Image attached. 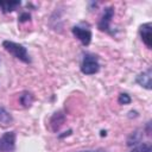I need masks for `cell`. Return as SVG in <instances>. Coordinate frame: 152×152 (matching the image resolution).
Wrapping results in <instances>:
<instances>
[{
    "label": "cell",
    "mask_w": 152,
    "mask_h": 152,
    "mask_svg": "<svg viewBox=\"0 0 152 152\" xmlns=\"http://www.w3.org/2000/svg\"><path fill=\"white\" fill-rule=\"evenodd\" d=\"M31 19V14L28 12H23L20 15H19V23H25V21H28Z\"/></svg>",
    "instance_id": "obj_14"
},
{
    "label": "cell",
    "mask_w": 152,
    "mask_h": 152,
    "mask_svg": "<svg viewBox=\"0 0 152 152\" xmlns=\"http://www.w3.org/2000/svg\"><path fill=\"white\" fill-rule=\"evenodd\" d=\"M33 101H34V96H33V94L30 93V91H23V93L20 94V96H19V102H20V104H21L24 108L31 107L32 103H33Z\"/></svg>",
    "instance_id": "obj_11"
},
{
    "label": "cell",
    "mask_w": 152,
    "mask_h": 152,
    "mask_svg": "<svg viewBox=\"0 0 152 152\" xmlns=\"http://www.w3.org/2000/svg\"><path fill=\"white\" fill-rule=\"evenodd\" d=\"M135 82L140 87H142L147 90H151V88H152V71H151V69H147L146 71L138 74L135 76Z\"/></svg>",
    "instance_id": "obj_7"
},
{
    "label": "cell",
    "mask_w": 152,
    "mask_h": 152,
    "mask_svg": "<svg viewBox=\"0 0 152 152\" xmlns=\"http://www.w3.org/2000/svg\"><path fill=\"white\" fill-rule=\"evenodd\" d=\"M129 152H152V147H151V145L148 142L139 144L135 147H133Z\"/></svg>",
    "instance_id": "obj_12"
},
{
    "label": "cell",
    "mask_w": 152,
    "mask_h": 152,
    "mask_svg": "<svg viewBox=\"0 0 152 152\" xmlns=\"http://www.w3.org/2000/svg\"><path fill=\"white\" fill-rule=\"evenodd\" d=\"M15 132H6L0 137V152H13L15 150Z\"/></svg>",
    "instance_id": "obj_5"
},
{
    "label": "cell",
    "mask_w": 152,
    "mask_h": 152,
    "mask_svg": "<svg viewBox=\"0 0 152 152\" xmlns=\"http://www.w3.org/2000/svg\"><path fill=\"white\" fill-rule=\"evenodd\" d=\"M78 152H107L104 150H96V151H78Z\"/></svg>",
    "instance_id": "obj_15"
},
{
    "label": "cell",
    "mask_w": 152,
    "mask_h": 152,
    "mask_svg": "<svg viewBox=\"0 0 152 152\" xmlns=\"http://www.w3.org/2000/svg\"><path fill=\"white\" fill-rule=\"evenodd\" d=\"M114 13H115V11H114V7H113V6H107V7H104L103 13H102V17L100 18V20H99V23H97V28H99L100 31L114 36L115 32H114V31L112 30V27H110V23H112V19H113V17H114Z\"/></svg>",
    "instance_id": "obj_3"
},
{
    "label": "cell",
    "mask_w": 152,
    "mask_h": 152,
    "mask_svg": "<svg viewBox=\"0 0 152 152\" xmlns=\"http://www.w3.org/2000/svg\"><path fill=\"white\" fill-rule=\"evenodd\" d=\"M80 69H81L82 74H84V75H94V74L99 72L100 62H99L97 56L94 53H90V52L83 53Z\"/></svg>",
    "instance_id": "obj_2"
},
{
    "label": "cell",
    "mask_w": 152,
    "mask_h": 152,
    "mask_svg": "<svg viewBox=\"0 0 152 152\" xmlns=\"http://www.w3.org/2000/svg\"><path fill=\"white\" fill-rule=\"evenodd\" d=\"M139 34L142 43L147 49L152 48V25L151 23H145L139 26Z\"/></svg>",
    "instance_id": "obj_6"
},
{
    "label": "cell",
    "mask_w": 152,
    "mask_h": 152,
    "mask_svg": "<svg viewBox=\"0 0 152 152\" xmlns=\"http://www.w3.org/2000/svg\"><path fill=\"white\" fill-rule=\"evenodd\" d=\"M64 121H65V115H64L62 112L55 113V114L52 115L51 120H50V126H51V129H52L53 132H57V131H58V129L62 127V125L64 124Z\"/></svg>",
    "instance_id": "obj_8"
},
{
    "label": "cell",
    "mask_w": 152,
    "mask_h": 152,
    "mask_svg": "<svg viewBox=\"0 0 152 152\" xmlns=\"http://www.w3.org/2000/svg\"><path fill=\"white\" fill-rule=\"evenodd\" d=\"M71 32H72L74 37H75L76 39H78V40L82 43V45L88 46V45L90 44V42H91V36H93L90 28L84 27V26H82V25H75V26H72Z\"/></svg>",
    "instance_id": "obj_4"
},
{
    "label": "cell",
    "mask_w": 152,
    "mask_h": 152,
    "mask_svg": "<svg viewBox=\"0 0 152 152\" xmlns=\"http://www.w3.org/2000/svg\"><path fill=\"white\" fill-rule=\"evenodd\" d=\"M131 101H132V99H131V96H129L127 93H121V94H119L118 102H119L120 104H129Z\"/></svg>",
    "instance_id": "obj_13"
},
{
    "label": "cell",
    "mask_w": 152,
    "mask_h": 152,
    "mask_svg": "<svg viewBox=\"0 0 152 152\" xmlns=\"http://www.w3.org/2000/svg\"><path fill=\"white\" fill-rule=\"evenodd\" d=\"M13 122V116L12 114L2 106H0V127L6 128L8 126H11Z\"/></svg>",
    "instance_id": "obj_9"
},
{
    "label": "cell",
    "mask_w": 152,
    "mask_h": 152,
    "mask_svg": "<svg viewBox=\"0 0 152 152\" xmlns=\"http://www.w3.org/2000/svg\"><path fill=\"white\" fill-rule=\"evenodd\" d=\"M21 6L20 0H14V1H0V11L2 13H10L15 11L18 7Z\"/></svg>",
    "instance_id": "obj_10"
},
{
    "label": "cell",
    "mask_w": 152,
    "mask_h": 152,
    "mask_svg": "<svg viewBox=\"0 0 152 152\" xmlns=\"http://www.w3.org/2000/svg\"><path fill=\"white\" fill-rule=\"evenodd\" d=\"M2 48L10 55H12L14 58L21 61L23 63H26V64H30L31 63V57L28 55L27 49L24 45L18 44V43H14L12 40H4L2 42Z\"/></svg>",
    "instance_id": "obj_1"
}]
</instances>
